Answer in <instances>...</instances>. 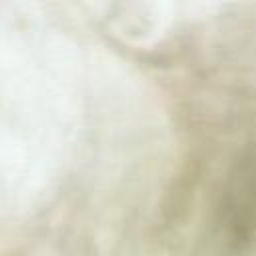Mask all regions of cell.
Wrapping results in <instances>:
<instances>
[{
	"instance_id": "cell-1",
	"label": "cell",
	"mask_w": 256,
	"mask_h": 256,
	"mask_svg": "<svg viewBox=\"0 0 256 256\" xmlns=\"http://www.w3.org/2000/svg\"><path fill=\"white\" fill-rule=\"evenodd\" d=\"M224 228L238 248L250 244L256 234V158L244 160L230 178L224 200Z\"/></svg>"
}]
</instances>
